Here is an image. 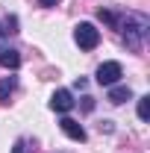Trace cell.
<instances>
[{
	"instance_id": "obj_1",
	"label": "cell",
	"mask_w": 150,
	"mask_h": 153,
	"mask_svg": "<svg viewBox=\"0 0 150 153\" xmlns=\"http://www.w3.org/2000/svg\"><path fill=\"white\" fill-rule=\"evenodd\" d=\"M118 30H121V36H124V41H127V47L141 50L144 36H147V30H150V18L141 15V12H130L124 21H118Z\"/></svg>"
},
{
	"instance_id": "obj_2",
	"label": "cell",
	"mask_w": 150,
	"mask_h": 153,
	"mask_svg": "<svg viewBox=\"0 0 150 153\" xmlns=\"http://www.w3.org/2000/svg\"><path fill=\"white\" fill-rule=\"evenodd\" d=\"M74 41L79 44V50H94L100 44V30L94 27L91 21H79L74 27Z\"/></svg>"
},
{
	"instance_id": "obj_3",
	"label": "cell",
	"mask_w": 150,
	"mask_h": 153,
	"mask_svg": "<svg viewBox=\"0 0 150 153\" xmlns=\"http://www.w3.org/2000/svg\"><path fill=\"white\" fill-rule=\"evenodd\" d=\"M124 76V68H121V62H103L100 68H97V74H94V79L100 82V85H118V79Z\"/></svg>"
},
{
	"instance_id": "obj_4",
	"label": "cell",
	"mask_w": 150,
	"mask_h": 153,
	"mask_svg": "<svg viewBox=\"0 0 150 153\" xmlns=\"http://www.w3.org/2000/svg\"><path fill=\"white\" fill-rule=\"evenodd\" d=\"M50 109H53V112H59V115L71 112V109H74V94H71L68 88L53 91V97H50Z\"/></svg>"
},
{
	"instance_id": "obj_5",
	"label": "cell",
	"mask_w": 150,
	"mask_h": 153,
	"mask_svg": "<svg viewBox=\"0 0 150 153\" xmlns=\"http://www.w3.org/2000/svg\"><path fill=\"white\" fill-rule=\"evenodd\" d=\"M59 127H62V133L68 135L71 141H85V127H82L79 121H74V118H62Z\"/></svg>"
},
{
	"instance_id": "obj_6",
	"label": "cell",
	"mask_w": 150,
	"mask_h": 153,
	"mask_svg": "<svg viewBox=\"0 0 150 153\" xmlns=\"http://www.w3.org/2000/svg\"><path fill=\"white\" fill-rule=\"evenodd\" d=\"M0 65H3L6 71H15L21 65V53L15 47H3V50H0Z\"/></svg>"
},
{
	"instance_id": "obj_7",
	"label": "cell",
	"mask_w": 150,
	"mask_h": 153,
	"mask_svg": "<svg viewBox=\"0 0 150 153\" xmlns=\"http://www.w3.org/2000/svg\"><path fill=\"white\" fill-rule=\"evenodd\" d=\"M132 97V91H130V85H109V103H115V106H121V103H127Z\"/></svg>"
},
{
	"instance_id": "obj_8",
	"label": "cell",
	"mask_w": 150,
	"mask_h": 153,
	"mask_svg": "<svg viewBox=\"0 0 150 153\" xmlns=\"http://www.w3.org/2000/svg\"><path fill=\"white\" fill-rule=\"evenodd\" d=\"M18 88V76H3L0 79V103H9V97Z\"/></svg>"
},
{
	"instance_id": "obj_9",
	"label": "cell",
	"mask_w": 150,
	"mask_h": 153,
	"mask_svg": "<svg viewBox=\"0 0 150 153\" xmlns=\"http://www.w3.org/2000/svg\"><path fill=\"white\" fill-rule=\"evenodd\" d=\"M138 118L141 121H150V97H138Z\"/></svg>"
},
{
	"instance_id": "obj_10",
	"label": "cell",
	"mask_w": 150,
	"mask_h": 153,
	"mask_svg": "<svg viewBox=\"0 0 150 153\" xmlns=\"http://www.w3.org/2000/svg\"><path fill=\"white\" fill-rule=\"evenodd\" d=\"M97 18L103 21V24H109V27H118V15L109 12V9H100V12H97Z\"/></svg>"
},
{
	"instance_id": "obj_11",
	"label": "cell",
	"mask_w": 150,
	"mask_h": 153,
	"mask_svg": "<svg viewBox=\"0 0 150 153\" xmlns=\"http://www.w3.org/2000/svg\"><path fill=\"white\" fill-rule=\"evenodd\" d=\"M30 150H33V147L27 144V138H18V141H15V147H12V153H30Z\"/></svg>"
},
{
	"instance_id": "obj_12",
	"label": "cell",
	"mask_w": 150,
	"mask_h": 153,
	"mask_svg": "<svg viewBox=\"0 0 150 153\" xmlns=\"http://www.w3.org/2000/svg\"><path fill=\"white\" fill-rule=\"evenodd\" d=\"M6 33H21V30H18V18H15V15L6 18Z\"/></svg>"
},
{
	"instance_id": "obj_13",
	"label": "cell",
	"mask_w": 150,
	"mask_h": 153,
	"mask_svg": "<svg viewBox=\"0 0 150 153\" xmlns=\"http://www.w3.org/2000/svg\"><path fill=\"white\" fill-rule=\"evenodd\" d=\"M38 3H41V6H44V9H53V6H56L59 0H38Z\"/></svg>"
},
{
	"instance_id": "obj_14",
	"label": "cell",
	"mask_w": 150,
	"mask_h": 153,
	"mask_svg": "<svg viewBox=\"0 0 150 153\" xmlns=\"http://www.w3.org/2000/svg\"><path fill=\"white\" fill-rule=\"evenodd\" d=\"M6 47V30H3V24H0V50Z\"/></svg>"
}]
</instances>
